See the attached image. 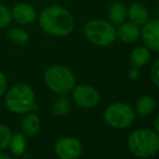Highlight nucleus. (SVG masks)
Wrapping results in <instances>:
<instances>
[{
  "mask_svg": "<svg viewBox=\"0 0 159 159\" xmlns=\"http://www.w3.org/2000/svg\"><path fill=\"white\" fill-rule=\"evenodd\" d=\"M37 20L44 33L55 37L68 36L75 28L73 15L61 6H49L42 9Z\"/></svg>",
  "mask_w": 159,
  "mask_h": 159,
  "instance_id": "f257e3e1",
  "label": "nucleus"
},
{
  "mask_svg": "<svg viewBox=\"0 0 159 159\" xmlns=\"http://www.w3.org/2000/svg\"><path fill=\"white\" fill-rule=\"evenodd\" d=\"M128 146L136 157L151 158L159 152V135L149 129L136 130L130 134Z\"/></svg>",
  "mask_w": 159,
  "mask_h": 159,
  "instance_id": "f03ea898",
  "label": "nucleus"
},
{
  "mask_svg": "<svg viewBox=\"0 0 159 159\" xmlns=\"http://www.w3.org/2000/svg\"><path fill=\"white\" fill-rule=\"evenodd\" d=\"M6 105L12 113L26 114L35 105V92L33 88L25 82L15 84L7 92Z\"/></svg>",
  "mask_w": 159,
  "mask_h": 159,
  "instance_id": "7ed1b4c3",
  "label": "nucleus"
},
{
  "mask_svg": "<svg viewBox=\"0 0 159 159\" xmlns=\"http://www.w3.org/2000/svg\"><path fill=\"white\" fill-rule=\"evenodd\" d=\"M47 86L57 94H67L75 88L76 78L73 70L65 65H52L44 73Z\"/></svg>",
  "mask_w": 159,
  "mask_h": 159,
  "instance_id": "20e7f679",
  "label": "nucleus"
},
{
  "mask_svg": "<svg viewBox=\"0 0 159 159\" xmlns=\"http://www.w3.org/2000/svg\"><path fill=\"white\" fill-rule=\"evenodd\" d=\"M84 33L89 41L98 47H108L117 38V30L115 26L100 19L87 22L84 26Z\"/></svg>",
  "mask_w": 159,
  "mask_h": 159,
  "instance_id": "39448f33",
  "label": "nucleus"
},
{
  "mask_svg": "<svg viewBox=\"0 0 159 159\" xmlns=\"http://www.w3.org/2000/svg\"><path fill=\"white\" fill-rule=\"evenodd\" d=\"M135 111L126 103H114L106 107L104 120L115 129H126L134 122Z\"/></svg>",
  "mask_w": 159,
  "mask_h": 159,
  "instance_id": "423d86ee",
  "label": "nucleus"
},
{
  "mask_svg": "<svg viewBox=\"0 0 159 159\" xmlns=\"http://www.w3.org/2000/svg\"><path fill=\"white\" fill-rule=\"evenodd\" d=\"M73 100L82 108H92L100 102V94L90 84H79L73 89Z\"/></svg>",
  "mask_w": 159,
  "mask_h": 159,
  "instance_id": "0eeeda50",
  "label": "nucleus"
},
{
  "mask_svg": "<svg viewBox=\"0 0 159 159\" xmlns=\"http://www.w3.org/2000/svg\"><path fill=\"white\" fill-rule=\"evenodd\" d=\"M54 149L61 159H78L82 154V144L76 138L66 136L55 143Z\"/></svg>",
  "mask_w": 159,
  "mask_h": 159,
  "instance_id": "6e6552de",
  "label": "nucleus"
},
{
  "mask_svg": "<svg viewBox=\"0 0 159 159\" xmlns=\"http://www.w3.org/2000/svg\"><path fill=\"white\" fill-rule=\"evenodd\" d=\"M145 47L154 52H159V19L149 20L141 30Z\"/></svg>",
  "mask_w": 159,
  "mask_h": 159,
  "instance_id": "1a4fd4ad",
  "label": "nucleus"
},
{
  "mask_svg": "<svg viewBox=\"0 0 159 159\" xmlns=\"http://www.w3.org/2000/svg\"><path fill=\"white\" fill-rule=\"evenodd\" d=\"M11 13H12L13 20L21 25L33 24L38 17L35 8L26 2H20L15 4L11 10Z\"/></svg>",
  "mask_w": 159,
  "mask_h": 159,
  "instance_id": "9d476101",
  "label": "nucleus"
},
{
  "mask_svg": "<svg viewBox=\"0 0 159 159\" xmlns=\"http://www.w3.org/2000/svg\"><path fill=\"white\" fill-rule=\"evenodd\" d=\"M127 16L130 22L136 24L138 26H143L149 21V12L144 4L140 2L131 3L127 9Z\"/></svg>",
  "mask_w": 159,
  "mask_h": 159,
  "instance_id": "9b49d317",
  "label": "nucleus"
},
{
  "mask_svg": "<svg viewBox=\"0 0 159 159\" xmlns=\"http://www.w3.org/2000/svg\"><path fill=\"white\" fill-rule=\"evenodd\" d=\"M117 37L122 42L132 43L141 37V30L136 24L132 22H124L121 25L118 26Z\"/></svg>",
  "mask_w": 159,
  "mask_h": 159,
  "instance_id": "f8f14e48",
  "label": "nucleus"
},
{
  "mask_svg": "<svg viewBox=\"0 0 159 159\" xmlns=\"http://www.w3.org/2000/svg\"><path fill=\"white\" fill-rule=\"evenodd\" d=\"M151 50L147 47L140 46L134 48L130 53V63L135 68L144 66L149 62L151 60Z\"/></svg>",
  "mask_w": 159,
  "mask_h": 159,
  "instance_id": "ddd939ff",
  "label": "nucleus"
},
{
  "mask_svg": "<svg viewBox=\"0 0 159 159\" xmlns=\"http://www.w3.org/2000/svg\"><path fill=\"white\" fill-rule=\"evenodd\" d=\"M108 17L114 26L121 25L127 19V8L121 2H114L108 9Z\"/></svg>",
  "mask_w": 159,
  "mask_h": 159,
  "instance_id": "4468645a",
  "label": "nucleus"
},
{
  "mask_svg": "<svg viewBox=\"0 0 159 159\" xmlns=\"http://www.w3.org/2000/svg\"><path fill=\"white\" fill-rule=\"evenodd\" d=\"M22 129L25 135L33 136L39 131L40 120L35 114H28L22 119Z\"/></svg>",
  "mask_w": 159,
  "mask_h": 159,
  "instance_id": "2eb2a0df",
  "label": "nucleus"
},
{
  "mask_svg": "<svg viewBox=\"0 0 159 159\" xmlns=\"http://www.w3.org/2000/svg\"><path fill=\"white\" fill-rule=\"evenodd\" d=\"M155 108V100L151 95H143L138 100L135 105V111L139 116H148Z\"/></svg>",
  "mask_w": 159,
  "mask_h": 159,
  "instance_id": "dca6fc26",
  "label": "nucleus"
},
{
  "mask_svg": "<svg viewBox=\"0 0 159 159\" xmlns=\"http://www.w3.org/2000/svg\"><path fill=\"white\" fill-rule=\"evenodd\" d=\"M8 39L14 44H19V46H24L30 40V35L24 28L21 27H12L8 30L7 33Z\"/></svg>",
  "mask_w": 159,
  "mask_h": 159,
  "instance_id": "f3484780",
  "label": "nucleus"
},
{
  "mask_svg": "<svg viewBox=\"0 0 159 159\" xmlns=\"http://www.w3.org/2000/svg\"><path fill=\"white\" fill-rule=\"evenodd\" d=\"M9 146L14 155L20 156L23 155L26 149V139L22 133H15L11 138V142Z\"/></svg>",
  "mask_w": 159,
  "mask_h": 159,
  "instance_id": "a211bd4d",
  "label": "nucleus"
},
{
  "mask_svg": "<svg viewBox=\"0 0 159 159\" xmlns=\"http://www.w3.org/2000/svg\"><path fill=\"white\" fill-rule=\"evenodd\" d=\"M70 108H71V104L69 98H66V96H61V98H59L54 102L52 111L54 115L63 117V116H66L70 111Z\"/></svg>",
  "mask_w": 159,
  "mask_h": 159,
  "instance_id": "6ab92c4d",
  "label": "nucleus"
},
{
  "mask_svg": "<svg viewBox=\"0 0 159 159\" xmlns=\"http://www.w3.org/2000/svg\"><path fill=\"white\" fill-rule=\"evenodd\" d=\"M13 21L12 13L8 7L0 4V28H8Z\"/></svg>",
  "mask_w": 159,
  "mask_h": 159,
  "instance_id": "aec40b11",
  "label": "nucleus"
},
{
  "mask_svg": "<svg viewBox=\"0 0 159 159\" xmlns=\"http://www.w3.org/2000/svg\"><path fill=\"white\" fill-rule=\"evenodd\" d=\"M12 138V132L10 128L4 125H0V149H4L9 147Z\"/></svg>",
  "mask_w": 159,
  "mask_h": 159,
  "instance_id": "412c9836",
  "label": "nucleus"
},
{
  "mask_svg": "<svg viewBox=\"0 0 159 159\" xmlns=\"http://www.w3.org/2000/svg\"><path fill=\"white\" fill-rule=\"evenodd\" d=\"M151 78L153 84L159 88V59L154 62L151 70Z\"/></svg>",
  "mask_w": 159,
  "mask_h": 159,
  "instance_id": "4be33fe9",
  "label": "nucleus"
},
{
  "mask_svg": "<svg viewBox=\"0 0 159 159\" xmlns=\"http://www.w3.org/2000/svg\"><path fill=\"white\" fill-rule=\"evenodd\" d=\"M7 86H8V81H7V77L4 76L3 73L0 71V98L3 95V93L7 90Z\"/></svg>",
  "mask_w": 159,
  "mask_h": 159,
  "instance_id": "5701e85b",
  "label": "nucleus"
},
{
  "mask_svg": "<svg viewBox=\"0 0 159 159\" xmlns=\"http://www.w3.org/2000/svg\"><path fill=\"white\" fill-rule=\"evenodd\" d=\"M128 76H129V78L131 80H136L139 77H140V71H139L138 68L133 67V68L129 70V73H128Z\"/></svg>",
  "mask_w": 159,
  "mask_h": 159,
  "instance_id": "b1692460",
  "label": "nucleus"
},
{
  "mask_svg": "<svg viewBox=\"0 0 159 159\" xmlns=\"http://www.w3.org/2000/svg\"><path fill=\"white\" fill-rule=\"evenodd\" d=\"M154 126H155V130H156V133L159 135V114L157 115V117H156L155 119V124H154Z\"/></svg>",
  "mask_w": 159,
  "mask_h": 159,
  "instance_id": "393cba45",
  "label": "nucleus"
},
{
  "mask_svg": "<svg viewBox=\"0 0 159 159\" xmlns=\"http://www.w3.org/2000/svg\"><path fill=\"white\" fill-rule=\"evenodd\" d=\"M0 159H11L9 156L7 155H3V154H0Z\"/></svg>",
  "mask_w": 159,
  "mask_h": 159,
  "instance_id": "a878e982",
  "label": "nucleus"
}]
</instances>
